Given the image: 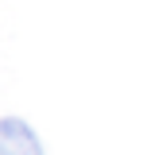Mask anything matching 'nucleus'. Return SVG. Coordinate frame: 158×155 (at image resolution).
Segmentation results:
<instances>
[{
  "label": "nucleus",
  "instance_id": "nucleus-1",
  "mask_svg": "<svg viewBox=\"0 0 158 155\" xmlns=\"http://www.w3.org/2000/svg\"><path fill=\"white\" fill-rule=\"evenodd\" d=\"M0 155H46V151L23 116H0Z\"/></svg>",
  "mask_w": 158,
  "mask_h": 155
}]
</instances>
